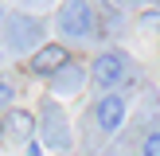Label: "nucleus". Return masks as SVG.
I'll return each mask as SVG.
<instances>
[{
    "label": "nucleus",
    "instance_id": "obj_2",
    "mask_svg": "<svg viewBox=\"0 0 160 156\" xmlns=\"http://www.w3.org/2000/svg\"><path fill=\"white\" fill-rule=\"evenodd\" d=\"M55 23H59V35L62 39H74V43H86V39L98 35V20H94L90 0H62Z\"/></svg>",
    "mask_w": 160,
    "mask_h": 156
},
{
    "label": "nucleus",
    "instance_id": "obj_1",
    "mask_svg": "<svg viewBox=\"0 0 160 156\" xmlns=\"http://www.w3.org/2000/svg\"><path fill=\"white\" fill-rule=\"evenodd\" d=\"M0 43H4L8 55H31L43 47V20L28 12H8L4 23H0Z\"/></svg>",
    "mask_w": 160,
    "mask_h": 156
},
{
    "label": "nucleus",
    "instance_id": "obj_5",
    "mask_svg": "<svg viewBox=\"0 0 160 156\" xmlns=\"http://www.w3.org/2000/svg\"><path fill=\"white\" fill-rule=\"evenodd\" d=\"M125 117H129V101H125L117 90H106L98 98V105H94V121H98V129L102 133H117L125 125Z\"/></svg>",
    "mask_w": 160,
    "mask_h": 156
},
{
    "label": "nucleus",
    "instance_id": "obj_14",
    "mask_svg": "<svg viewBox=\"0 0 160 156\" xmlns=\"http://www.w3.org/2000/svg\"><path fill=\"white\" fill-rule=\"evenodd\" d=\"M0 23H4V16H0Z\"/></svg>",
    "mask_w": 160,
    "mask_h": 156
},
{
    "label": "nucleus",
    "instance_id": "obj_13",
    "mask_svg": "<svg viewBox=\"0 0 160 156\" xmlns=\"http://www.w3.org/2000/svg\"><path fill=\"white\" fill-rule=\"evenodd\" d=\"M0 140H4V121H0Z\"/></svg>",
    "mask_w": 160,
    "mask_h": 156
},
{
    "label": "nucleus",
    "instance_id": "obj_7",
    "mask_svg": "<svg viewBox=\"0 0 160 156\" xmlns=\"http://www.w3.org/2000/svg\"><path fill=\"white\" fill-rule=\"evenodd\" d=\"M35 129H39V117H35V113H28V109H8V117H4V137H8V140L31 144Z\"/></svg>",
    "mask_w": 160,
    "mask_h": 156
},
{
    "label": "nucleus",
    "instance_id": "obj_6",
    "mask_svg": "<svg viewBox=\"0 0 160 156\" xmlns=\"http://www.w3.org/2000/svg\"><path fill=\"white\" fill-rule=\"evenodd\" d=\"M67 62H70V55H67V47H62V43H43L39 51H31V74L51 78L55 70H62Z\"/></svg>",
    "mask_w": 160,
    "mask_h": 156
},
{
    "label": "nucleus",
    "instance_id": "obj_10",
    "mask_svg": "<svg viewBox=\"0 0 160 156\" xmlns=\"http://www.w3.org/2000/svg\"><path fill=\"white\" fill-rule=\"evenodd\" d=\"M4 105H12V86L0 82V109H4Z\"/></svg>",
    "mask_w": 160,
    "mask_h": 156
},
{
    "label": "nucleus",
    "instance_id": "obj_8",
    "mask_svg": "<svg viewBox=\"0 0 160 156\" xmlns=\"http://www.w3.org/2000/svg\"><path fill=\"white\" fill-rule=\"evenodd\" d=\"M82 86H86V70L78 62H67L62 70L51 74V94H78Z\"/></svg>",
    "mask_w": 160,
    "mask_h": 156
},
{
    "label": "nucleus",
    "instance_id": "obj_4",
    "mask_svg": "<svg viewBox=\"0 0 160 156\" xmlns=\"http://www.w3.org/2000/svg\"><path fill=\"white\" fill-rule=\"evenodd\" d=\"M90 78H94V86H98V90H121V86L133 78V62L125 59L121 51H106V55H98V59H94Z\"/></svg>",
    "mask_w": 160,
    "mask_h": 156
},
{
    "label": "nucleus",
    "instance_id": "obj_9",
    "mask_svg": "<svg viewBox=\"0 0 160 156\" xmlns=\"http://www.w3.org/2000/svg\"><path fill=\"white\" fill-rule=\"evenodd\" d=\"M145 156H160V133H148L145 137Z\"/></svg>",
    "mask_w": 160,
    "mask_h": 156
},
{
    "label": "nucleus",
    "instance_id": "obj_11",
    "mask_svg": "<svg viewBox=\"0 0 160 156\" xmlns=\"http://www.w3.org/2000/svg\"><path fill=\"white\" fill-rule=\"evenodd\" d=\"M28 156H39V148H35V144H31V148H28Z\"/></svg>",
    "mask_w": 160,
    "mask_h": 156
},
{
    "label": "nucleus",
    "instance_id": "obj_3",
    "mask_svg": "<svg viewBox=\"0 0 160 156\" xmlns=\"http://www.w3.org/2000/svg\"><path fill=\"white\" fill-rule=\"evenodd\" d=\"M39 140L51 152H67L70 148V121H67V113H62V105L55 98H47L43 109H39Z\"/></svg>",
    "mask_w": 160,
    "mask_h": 156
},
{
    "label": "nucleus",
    "instance_id": "obj_12",
    "mask_svg": "<svg viewBox=\"0 0 160 156\" xmlns=\"http://www.w3.org/2000/svg\"><path fill=\"white\" fill-rule=\"evenodd\" d=\"M113 4H133V0H113Z\"/></svg>",
    "mask_w": 160,
    "mask_h": 156
}]
</instances>
